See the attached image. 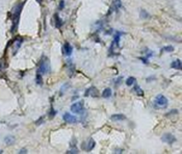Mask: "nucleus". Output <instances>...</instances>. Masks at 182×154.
<instances>
[{"mask_svg":"<svg viewBox=\"0 0 182 154\" xmlns=\"http://www.w3.org/2000/svg\"><path fill=\"white\" fill-rule=\"evenodd\" d=\"M123 34V32H116L114 39H113V41L110 45V48H109V54L112 55V53L114 52V54H116V50H119L120 49V39H121V35Z\"/></svg>","mask_w":182,"mask_h":154,"instance_id":"1","label":"nucleus"},{"mask_svg":"<svg viewBox=\"0 0 182 154\" xmlns=\"http://www.w3.org/2000/svg\"><path fill=\"white\" fill-rule=\"evenodd\" d=\"M50 70V65H49V60L47 57H43L41 59V62H40V66H38V69H37V73L41 74V75H44V74H47Z\"/></svg>","mask_w":182,"mask_h":154,"instance_id":"2","label":"nucleus"},{"mask_svg":"<svg viewBox=\"0 0 182 154\" xmlns=\"http://www.w3.org/2000/svg\"><path fill=\"white\" fill-rule=\"evenodd\" d=\"M154 106L155 107H159V108H164L167 106V99L163 96V95H157L155 97L154 100Z\"/></svg>","mask_w":182,"mask_h":154,"instance_id":"3","label":"nucleus"},{"mask_svg":"<svg viewBox=\"0 0 182 154\" xmlns=\"http://www.w3.org/2000/svg\"><path fill=\"white\" fill-rule=\"evenodd\" d=\"M22 6H23V3H21L18 7H16L15 9V14H14V17H11V20H12V27H11V31H14L16 29V27L18 26V20H19V16L21 14V10H22Z\"/></svg>","mask_w":182,"mask_h":154,"instance_id":"4","label":"nucleus"},{"mask_svg":"<svg viewBox=\"0 0 182 154\" xmlns=\"http://www.w3.org/2000/svg\"><path fill=\"white\" fill-rule=\"evenodd\" d=\"M71 111L73 113H81L83 111V101H77L72 104Z\"/></svg>","mask_w":182,"mask_h":154,"instance_id":"5","label":"nucleus"},{"mask_svg":"<svg viewBox=\"0 0 182 154\" xmlns=\"http://www.w3.org/2000/svg\"><path fill=\"white\" fill-rule=\"evenodd\" d=\"M161 140H162L163 143H166L168 145H172V144H174L176 142L177 139H176V137L172 133H164L161 136Z\"/></svg>","mask_w":182,"mask_h":154,"instance_id":"6","label":"nucleus"},{"mask_svg":"<svg viewBox=\"0 0 182 154\" xmlns=\"http://www.w3.org/2000/svg\"><path fill=\"white\" fill-rule=\"evenodd\" d=\"M62 119L64 122H67L69 124H74V123H77V118L75 117V116L69 113V112H66L63 116H62Z\"/></svg>","mask_w":182,"mask_h":154,"instance_id":"7","label":"nucleus"},{"mask_svg":"<svg viewBox=\"0 0 182 154\" xmlns=\"http://www.w3.org/2000/svg\"><path fill=\"white\" fill-rule=\"evenodd\" d=\"M85 96H92L93 98H96L99 96V92H98V89L95 87V86H92V87H89L86 89V92L84 94Z\"/></svg>","mask_w":182,"mask_h":154,"instance_id":"8","label":"nucleus"},{"mask_svg":"<svg viewBox=\"0 0 182 154\" xmlns=\"http://www.w3.org/2000/svg\"><path fill=\"white\" fill-rule=\"evenodd\" d=\"M72 52H73V47L71 46L70 43L66 42V43H64V45H63V53H64V55L70 56L72 54Z\"/></svg>","mask_w":182,"mask_h":154,"instance_id":"9","label":"nucleus"},{"mask_svg":"<svg viewBox=\"0 0 182 154\" xmlns=\"http://www.w3.org/2000/svg\"><path fill=\"white\" fill-rule=\"evenodd\" d=\"M111 121H114V122H119V121H124L126 119V117L122 113H115V114H112L110 117Z\"/></svg>","mask_w":182,"mask_h":154,"instance_id":"10","label":"nucleus"},{"mask_svg":"<svg viewBox=\"0 0 182 154\" xmlns=\"http://www.w3.org/2000/svg\"><path fill=\"white\" fill-rule=\"evenodd\" d=\"M95 145H96V143H95V140L93 139V138H89L87 142H86V146H85V150L87 151V152H89V151H92L94 148H95Z\"/></svg>","mask_w":182,"mask_h":154,"instance_id":"11","label":"nucleus"},{"mask_svg":"<svg viewBox=\"0 0 182 154\" xmlns=\"http://www.w3.org/2000/svg\"><path fill=\"white\" fill-rule=\"evenodd\" d=\"M171 67H172L173 69H176V70H181V68H182L181 60H180V59H175V60L171 63Z\"/></svg>","mask_w":182,"mask_h":154,"instance_id":"12","label":"nucleus"},{"mask_svg":"<svg viewBox=\"0 0 182 154\" xmlns=\"http://www.w3.org/2000/svg\"><path fill=\"white\" fill-rule=\"evenodd\" d=\"M15 136H12V135H6L5 137H4V142H5V144L6 145H8V146H10V145H12L15 143Z\"/></svg>","mask_w":182,"mask_h":154,"instance_id":"13","label":"nucleus"},{"mask_svg":"<svg viewBox=\"0 0 182 154\" xmlns=\"http://www.w3.org/2000/svg\"><path fill=\"white\" fill-rule=\"evenodd\" d=\"M133 92H135V94L138 95V96H144V91H142V88L139 85H137L136 83L133 86Z\"/></svg>","mask_w":182,"mask_h":154,"instance_id":"14","label":"nucleus"},{"mask_svg":"<svg viewBox=\"0 0 182 154\" xmlns=\"http://www.w3.org/2000/svg\"><path fill=\"white\" fill-rule=\"evenodd\" d=\"M111 89L109 88V87H107V88H105L104 91L102 92V97L103 98H105V99H107V98H109V97H111Z\"/></svg>","mask_w":182,"mask_h":154,"instance_id":"15","label":"nucleus"},{"mask_svg":"<svg viewBox=\"0 0 182 154\" xmlns=\"http://www.w3.org/2000/svg\"><path fill=\"white\" fill-rule=\"evenodd\" d=\"M136 83V79L134 78V77H132V76H130V77H128V78L126 79V84L128 85V86H131V85H134Z\"/></svg>","mask_w":182,"mask_h":154,"instance_id":"16","label":"nucleus"},{"mask_svg":"<svg viewBox=\"0 0 182 154\" xmlns=\"http://www.w3.org/2000/svg\"><path fill=\"white\" fill-rule=\"evenodd\" d=\"M112 8H114V9L122 8V2H121V0H113V2H112Z\"/></svg>","mask_w":182,"mask_h":154,"instance_id":"17","label":"nucleus"},{"mask_svg":"<svg viewBox=\"0 0 182 154\" xmlns=\"http://www.w3.org/2000/svg\"><path fill=\"white\" fill-rule=\"evenodd\" d=\"M54 20H55V26L56 27H61V25H62V21L60 20V18H59V16H57V14H55L54 15Z\"/></svg>","mask_w":182,"mask_h":154,"instance_id":"18","label":"nucleus"},{"mask_svg":"<svg viewBox=\"0 0 182 154\" xmlns=\"http://www.w3.org/2000/svg\"><path fill=\"white\" fill-rule=\"evenodd\" d=\"M140 17H141V18H144V19H148V18H150V15L148 14V11H147V10L141 9V10H140Z\"/></svg>","mask_w":182,"mask_h":154,"instance_id":"19","label":"nucleus"},{"mask_svg":"<svg viewBox=\"0 0 182 154\" xmlns=\"http://www.w3.org/2000/svg\"><path fill=\"white\" fill-rule=\"evenodd\" d=\"M35 80H36V83L38 84V85H41L42 83H43V79H42V75L41 74H36V77H35Z\"/></svg>","mask_w":182,"mask_h":154,"instance_id":"20","label":"nucleus"},{"mask_svg":"<svg viewBox=\"0 0 182 154\" xmlns=\"http://www.w3.org/2000/svg\"><path fill=\"white\" fill-rule=\"evenodd\" d=\"M162 51H164V52H173L174 47L173 46H165L162 48Z\"/></svg>","mask_w":182,"mask_h":154,"instance_id":"21","label":"nucleus"},{"mask_svg":"<svg viewBox=\"0 0 182 154\" xmlns=\"http://www.w3.org/2000/svg\"><path fill=\"white\" fill-rule=\"evenodd\" d=\"M56 114V110H54L53 108H50V112H49V116H50V118H53L54 117V116Z\"/></svg>","mask_w":182,"mask_h":154,"instance_id":"22","label":"nucleus"},{"mask_svg":"<svg viewBox=\"0 0 182 154\" xmlns=\"http://www.w3.org/2000/svg\"><path fill=\"white\" fill-rule=\"evenodd\" d=\"M176 113H178V110H176V109H173V110H171L170 112H167V113L165 114V117H171L172 114H176Z\"/></svg>","mask_w":182,"mask_h":154,"instance_id":"23","label":"nucleus"},{"mask_svg":"<svg viewBox=\"0 0 182 154\" xmlns=\"http://www.w3.org/2000/svg\"><path fill=\"white\" fill-rule=\"evenodd\" d=\"M44 119H45L44 117H41L40 119H38V120L35 122V125H37V126H38V125H40L41 123H43V122H44Z\"/></svg>","mask_w":182,"mask_h":154,"instance_id":"24","label":"nucleus"},{"mask_svg":"<svg viewBox=\"0 0 182 154\" xmlns=\"http://www.w3.org/2000/svg\"><path fill=\"white\" fill-rule=\"evenodd\" d=\"M67 153H68V154H70V153H76V154H77V153H79V151H78V150L75 148V149H72V150L67 151Z\"/></svg>","mask_w":182,"mask_h":154,"instance_id":"25","label":"nucleus"},{"mask_svg":"<svg viewBox=\"0 0 182 154\" xmlns=\"http://www.w3.org/2000/svg\"><path fill=\"white\" fill-rule=\"evenodd\" d=\"M64 7V1L63 0H60V2H59V9H63Z\"/></svg>","mask_w":182,"mask_h":154,"instance_id":"26","label":"nucleus"},{"mask_svg":"<svg viewBox=\"0 0 182 154\" xmlns=\"http://www.w3.org/2000/svg\"><path fill=\"white\" fill-rule=\"evenodd\" d=\"M19 153H20V154H23V153H27V150H26V149H21V150L19 151Z\"/></svg>","mask_w":182,"mask_h":154,"instance_id":"27","label":"nucleus"},{"mask_svg":"<svg viewBox=\"0 0 182 154\" xmlns=\"http://www.w3.org/2000/svg\"><path fill=\"white\" fill-rule=\"evenodd\" d=\"M0 153H2V151H1V150H0Z\"/></svg>","mask_w":182,"mask_h":154,"instance_id":"28","label":"nucleus"}]
</instances>
